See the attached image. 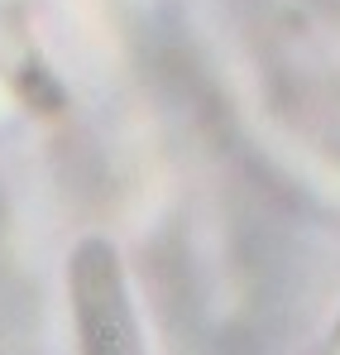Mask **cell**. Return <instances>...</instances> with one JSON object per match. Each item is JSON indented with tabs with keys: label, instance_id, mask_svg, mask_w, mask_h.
I'll return each instance as SVG.
<instances>
[{
	"label": "cell",
	"instance_id": "cell-1",
	"mask_svg": "<svg viewBox=\"0 0 340 355\" xmlns=\"http://www.w3.org/2000/svg\"><path fill=\"white\" fill-rule=\"evenodd\" d=\"M67 297H72V327H77L82 355H149L134 302H129L120 250L106 236H87L72 245Z\"/></svg>",
	"mask_w": 340,
	"mask_h": 355
}]
</instances>
